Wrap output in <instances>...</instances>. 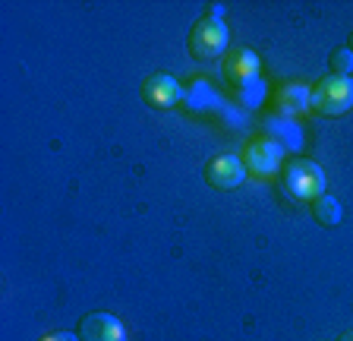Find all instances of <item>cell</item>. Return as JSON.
Returning <instances> with one entry per match:
<instances>
[{"instance_id":"cell-4","label":"cell","mask_w":353,"mask_h":341,"mask_svg":"<svg viewBox=\"0 0 353 341\" xmlns=\"http://www.w3.org/2000/svg\"><path fill=\"white\" fill-rule=\"evenodd\" d=\"M284 152L287 148L281 146L278 139L262 136V139H252L250 146H246V152H243V164H246V170L256 174V177H272V174L281 170V164H284Z\"/></svg>"},{"instance_id":"cell-13","label":"cell","mask_w":353,"mask_h":341,"mask_svg":"<svg viewBox=\"0 0 353 341\" xmlns=\"http://www.w3.org/2000/svg\"><path fill=\"white\" fill-rule=\"evenodd\" d=\"M331 73L334 76H350L353 73V51L350 48H338V51H331Z\"/></svg>"},{"instance_id":"cell-6","label":"cell","mask_w":353,"mask_h":341,"mask_svg":"<svg viewBox=\"0 0 353 341\" xmlns=\"http://www.w3.org/2000/svg\"><path fill=\"white\" fill-rule=\"evenodd\" d=\"M186 98L183 86L168 73H152L145 82H142V101L148 108H158V111H168L174 104H180Z\"/></svg>"},{"instance_id":"cell-11","label":"cell","mask_w":353,"mask_h":341,"mask_svg":"<svg viewBox=\"0 0 353 341\" xmlns=\"http://www.w3.org/2000/svg\"><path fill=\"white\" fill-rule=\"evenodd\" d=\"M312 215H316V222L325 224V228H338V224L344 222V208H341V202L334 199V196L322 193L319 199H312Z\"/></svg>"},{"instance_id":"cell-10","label":"cell","mask_w":353,"mask_h":341,"mask_svg":"<svg viewBox=\"0 0 353 341\" xmlns=\"http://www.w3.org/2000/svg\"><path fill=\"white\" fill-rule=\"evenodd\" d=\"M265 130L278 136V142H281L284 148H300V146H303L300 126H296L290 117H272L268 124H265ZM274 136H272V139H274Z\"/></svg>"},{"instance_id":"cell-2","label":"cell","mask_w":353,"mask_h":341,"mask_svg":"<svg viewBox=\"0 0 353 341\" xmlns=\"http://www.w3.org/2000/svg\"><path fill=\"white\" fill-rule=\"evenodd\" d=\"M281 180H284V190L296 202H312L325 193V170L309 158H296V162L284 164Z\"/></svg>"},{"instance_id":"cell-3","label":"cell","mask_w":353,"mask_h":341,"mask_svg":"<svg viewBox=\"0 0 353 341\" xmlns=\"http://www.w3.org/2000/svg\"><path fill=\"white\" fill-rule=\"evenodd\" d=\"M186 45H190V54L196 60H214V57H221V54L228 51L230 29H228V23H224V19L202 16V19H196V26L190 29Z\"/></svg>"},{"instance_id":"cell-14","label":"cell","mask_w":353,"mask_h":341,"mask_svg":"<svg viewBox=\"0 0 353 341\" xmlns=\"http://www.w3.org/2000/svg\"><path fill=\"white\" fill-rule=\"evenodd\" d=\"M41 341H79V335L76 332H48Z\"/></svg>"},{"instance_id":"cell-7","label":"cell","mask_w":353,"mask_h":341,"mask_svg":"<svg viewBox=\"0 0 353 341\" xmlns=\"http://www.w3.org/2000/svg\"><path fill=\"white\" fill-rule=\"evenodd\" d=\"M79 341H126V329L114 313H88L79 319V329H76Z\"/></svg>"},{"instance_id":"cell-16","label":"cell","mask_w":353,"mask_h":341,"mask_svg":"<svg viewBox=\"0 0 353 341\" xmlns=\"http://www.w3.org/2000/svg\"><path fill=\"white\" fill-rule=\"evenodd\" d=\"M347 48H350V51H353V35H350V45H347Z\"/></svg>"},{"instance_id":"cell-15","label":"cell","mask_w":353,"mask_h":341,"mask_svg":"<svg viewBox=\"0 0 353 341\" xmlns=\"http://www.w3.org/2000/svg\"><path fill=\"white\" fill-rule=\"evenodd\" d=\"M338 341H353V329H350V332H344V335H341Z\"/></svg>"},{"instance_id":"cell-1","label":"cell","mask_w":353,"mask_h":341,"mask_svg":"<svg viewBox=\"0 0 353 341\" xmlns=\"http://www.w3.org/2000/svg\"><path fill=\"white\" fill-rule=\"evenodd\" d=\"M309 108L319 117H344L353 108V79L350 76H325L322 82H316Z\"/></svg>"},{"instance_id":"cell-9","label":"cell","mask_w":353,"mask_h":341,"mask_svg":"<svg viewBox=\"0 0 353 341\" xmlns=\"http://www.w3.org/2000/svg\"><path fill=\"white\" fill-rule=\"evenodd\" d=\"M309 98H312V89H306V86H300V82L284 86V89H281V95H278L281 117H296V114L312 111V108H309Z\"/></svg>"},{"instance_id":"cell-12","label":"cell","mask_w":353,"mask_h":341,"mask_svg":"<svg viewBox=\"0 0 353 341\" xmlns=\"http://www.w3.org/2000/svg\"><path fill=\"white\" fill-rule=\"evenodd\" d=\"M236 98L243 101V108H259V104L265 101V82L256 79V82H250V86L236 89Z\"/></svg>"},{"instance_id":"cell-5","label":"cell","mask_w":353,"mask_h":341,"mask_svg":"<svg viewBox=\"0 0 353 341\" xmlns=\"http://www.w3.org/2000/svg\"><path fill=\"white\" fill-rule=\"evenodd\" d=\"M246 174L250 170H246L243 158L234 155V152H221L205 164V184L214 186V190H236L246 180Z\"/></svg>"},{"instance_id":"cell-8","label":"cell","mask_w":353,"mask_h":341,"mask_svg":"<svg viewBox=\"0 0 353 341\" xmlns=\"http://www.w3.org/2000/svg\"><path fill=\"white\" fill-rule=\"evenodd\" d=\"M259 67H262V60H259V54L252 48H230V54L224 57V76H228V82H234L236 89L256 82Z\"/></svg>"}]
</instances>
